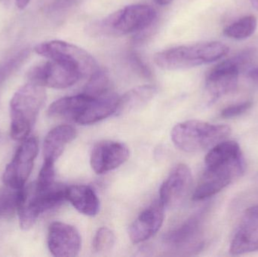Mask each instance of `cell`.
Segmentation results:
<instances>
[{
  "label": "cell",
  "instance_id": "6da1fadb",
  "mask_svg": "<svg viewBox=\"0 0 258 257\" xmlns=\"http://www.w3.org/2000/svg\"><path fill=\"white\" fill-rule=\"evenodd\" d=\"M46 98L45 87L30 81L15 92L10 101V134L13 140L27 138Z\"/></svg>",
  "mask_w": 258,
  "mask_h": 257
},
{
  "label": "cell",
  "instance_id": "7a4b0ae2",
  "mask_svg": "<svg viewBox=\"0 0 258 257\" xmlns=\"http://www.w3.org/2000/svg\"><path fill=\"white\" fill-rule=\"evenodd\" d=\"M228 52V46L221 42H200L158 52L155 54L154 62L161 69L179 70L217 61Z\"/></svg>",
  "mask_w": 258,
  "mask_h": 257
},
{
  "label": "cell",
  "instance_id": "3957f363",
  "mask_svg": "<svg viewBox=\"0 0 258 257\" xmlns=\"http://www.w3.org/2000/svg\"><path fill=\"white\" fill-rule=\"evenodd\" d=\"M156 18V12L150 6L132 5L94 23L89 26L88 31L92 36L101 37L125 36L145 30Z\"/></svg>",
  "mask_w": 258,
  "mask_h": 257
},
{
  "label": "cell",
  "instance_id": "277c9868",
  "mask_svg": "<svg viewBox=\"0 0 258 257\" xmlns=\"http://www.w3.org/2000/svg\"><path fill=\"white\" fill-rule=\"evenodd\" d=\"M228 125H214L200 120L177 124L171 131V140L176 147L186 152H198L213 147L231 134Z\"/></svg>",
  "mask_w": 258,
  "mask_h": 257
},
{
  "label": "cell",
  "instance_id": "5b68a950",
  "mask_svg": "<svg viewBox=\"0 0 258 257\" xmlns=\"http://www.w3.org/2000/svg\"><path fill=\"white\" fill-rule=\"evenodd\" d=\"M257 56L255 48H248L218 63L208 74L206 89L210 102L236 90L241 69L249 66Z\"/></svg>",
  "mask_w": 258,
  "mask_h": 257
},
{
  "label": "cell",
  "instance_id": "8992f818",
  "mask_svg": "<svg viewBox=\"0 0 258 257\" xmlns=\"http://www.w3.org/2000/svg\"><path fill=\"white\" fill-rule=\"evenodd\" d=\"M67 188L54 184L43 191L29 190L25 188L24 198L18 208L19 224L23 230L33 228L41 214L61 205L67 200Z\"/></svg>",
  "mask_w": 258,
  "mask_h": 257
},
{
  "label": "cell",
  "instance_id": "52a82bcc",
  "mask_svg": "<svg viewBox=\"0 0 258 257\" xmlns=\"http://www.w3.org/2000/svg\"><path fill=\"white\" fill-rule=\"evenodd\" d=\"M35 52L47 60H55L77 69L82 76L90 77L99 69L96 60L83 48L60 40L42 42L35 47Z\"/></svg>",
  "mask_w": 258,
  "mask_h": 257
},
{
  "label": "cell",
  "instance_id": "ba28073f",
  "mask_svg": "<svg viewBox=\"0 0 258 257\" xmlns=\"http://www.w3.org/2000/svg\"><path fill=\"white\" fill-rule=\"evenodd\" d=\"M245 169L243 156L230 162L206 167L194 191L192 199L202 201L215 196L235 180L240 178L245 172Z\"/></svg>",
  "mask_w": 258,
  "mask_h": 257
},
{
  "label": "cell",
  "instance_id": "9c48e42d",
  "mask_svg": "<svg viewBox=\"0 0 258 257\" xmlns=\"http://www.w3.org/2000/svg\"><path fill=\"white\" fill-rule=\"evenodd\" d=\"M38 153V139L35 137L25 139L17 149L12 161L5 169L3 175L4 185L14 190L24 188L33 170Z\"/></svg>",
  "mask_w": 258,
  "mask_h": 257
},
{
  "label": "cell",
  "instance_id": "30bf717a",
  "mask_svg": "<svg viewBox=\"0 0 258 257\" xmlns=\"http://www.w3.org/2000/svg\"><path fill=\"white\" fill-rule=\"evenodd\" d=\"M81 78V73L75 68L52 60L36 65L27 73L30 82L55 89L71 87Z\"/></svg>",
  "mask_w": 258,
  "mask_h": 257
},
{
  "label": "cell",
  "instance_id": "8fae6325",
  "mask_svg": "<svg viewBox=\"0 0 258 257\" xmlns=\"http://www.w3.org/2000/svg\"><path fill=\"white\" fill-rule=\"evenodd\" d=\"M192 183V173L189 167L184 164H177L162 184L159 200L165 208H177L189 194Z\"/></svg>",
  "mask_w": 258,
  "mask_h": 257
},
{
  "label": "cell",
  "instance_id": "7c38bea8",
  "mask_svg": "<svg viewBox=\"0 0 258 257\" xmlns=\"http://www.w3.org/2000/svg\"><path fill=\"white\" fill-rule=\"evenodd\" d=\"M47 244L53 256H76L81 248V237L74 226L54 222L48 228Z\"/></svg>",
  "mask_w": 258,
  "mask_h": 257
},
{
  "label": "cell",
  "instance_id": "4fadbf2b",
  "mask_svg": "<svg viewBox=\"0 0 258 257\" xmlns=\"http://www.w3.org/2000/svg\"><path fill=\"white\" fill-rule=\"evenodd\" d=\"M129 154L128 146L120 142H100L92 149L91 166L95 173L103 175L123 164L128 160Z\"/></svg>",
  "mask_w": 258,
  "mask_h": 257
},
{
  "label": "cell",
  "instance_id": "5bb4252c",
  "mask_svg": "<svg viewBox=\"0 0 258 257\" xmlns=\"http://www.w3.org/2000/svg\"><path fill=\"white\" fill-rule=\"evenodd\" d=\"M201 228L200 217H191L181 226L168 232L164 241L171 248L180 251H200L204 246Z\"/></svg>",
  "mask_w": 258,
  "mask_h": 257
},
{
  "label": "cell",
  "instance_id": "9a60e30c",
  "mask_svg": "<svg viewBox=\"0 0 258 257\" xmlns=\"http://www.w3.org/2000/svg\"><path fill=\"white\" fill-rule=\"evenodd\" d=\"M165 217V206L155 201L140 214L129 228V237L134 244H139L153 237L160 229Z\"/></svg>",
  "mask_w": 258,
  "mask_h": 257
},
{
  "label": "cell",
  "instance_id": "2e32d148",
  "mask_svg": "<svg viewBox=\"0 0 258 257\" xmlns=\"http://www.w3.org/2000/svg\"><path fill=\"white\" fill-rule=\"evenodd\" d=\"M119 101V97L112 91L97 98H92L76 122L83 125H92L107 119L116 113Z\"/></svg>",
  "mask_w": 258,
  "mask_h": 257
},
{
  "label": "cell",
  "instance_id": "e0dca14e",
  "mask_svg": "<svg viewBox=\"0 0 258 257\" xmlns=\"http://www.w3.org/2000/svg\"><path fill=\"white\" fill-rule=\"evenodd\" d=\"M77 137V131L71 125H62L49 131L43 143L44 159L56 161L68 143Z\"/></svg>",
  "mask_w": 258,
  "mask_h": 257
},
{
  "label": "cell",
  "instance_id": "ac0fdd59",
  "mask_svg": "<svg viewBox=\"0 0 258 257\" xmlns=\"http://www.w3.org/2000/svg\"><path fill=\"white\" fill-rule=\"evenodd\" d=\"M67 200L81 214L95 217L100 211V201L90 187L75 185L67 188Z\"/></svg>",
  "mask_w": 258,
  "mask_h": 257
},
{
  "label": "cell",
  "instance_id": "d6986e66",
  "mask_svg": "<svg viewBox=\"0 0 258 257\" xmlns=\"http://www.w3.org/2000/svg\"><path fill=\"white\" fill-rule=\"evenodd\" d=\"M157 92V88L153 85L138 86L131 89L123 96L119 97L116 114H128L142 110L148 105Z\"/></svg>",
  "mask_w": 258,
  "mask_h": 257
},
{
  "label": "cell",
  "instance_id": "ffe728a7",
  "mask_svg": "<svg viewBox=\"0 0 258 257\" xmlns=\"http://www.w3.org/2000/svg\"><path fill=\"white\" fill-rule=\"evenodd\" d=\"M91 98V97L83 93L60 98L49 106L48 116L52 118L70 119L76 122L77 118L86 108Z\"/></svg>",
  "mask_w": 258,
  "mask_h": 257
},
{
  "label": "cell",
  "instance_id": "44dd1931",
  "mask_svg": "<svg viewBox=\"0 0 258 257\" xmlns=\"http://www.w3.org/2000/svg\"><path fill=\"white\" fill-rule=\"evenodd\" d=\"M258 251V223L250 220L242 225L232 240L230 252L233 255Z\"/></svg>",
  "mask_w": 258,
  "mask_h": 257
},
{
  "label": "cell",
  "instance_id": "7402d4cb",
  "mask_svg": "<svg viewBox=\"0 0 258 257\" xmlns=\"http://www.w3.org/2000/svg\"><path fill=\"white\" fill-rule=\"evenodd\" d=\"M243 156L240 146L233 140L221 142L212 147L205 158L206 167H214L224 163L230 162Z\"/></svg>",
  "mask_w": 258,
  "mask_h": 257
},
{
  "label": "cell",
  "instance_id": "603a6c76",
  "mask_svg": "<svg viewBox=\"0 0 258 257\" xmlns=\"http://www.w3.org/2000/svg\"><path fill=\"white\" fill-rule=\"evenodd\" d=\"M257 18L254 15H247L227 26L224 34L230 39L242 40L250 37L257 29Z\"/></svg>",
  "mask_w": 258,
  "mask_h": 257
},
{
  "label": "cell",
  "instance_id": "cb8c5ba5",
  "mask_svg": "<svg viewBox=\"0 0 258 257\" xmlns=\"http://www.w3.org/2000/svg\"><path fill=\"white\" fill-rule=\"evenodd\" d=\"M110 91L111 86L108 74L99 68L89 77L83 94L91 98H97Z\"/></svg>",
  "mask_w": 258,
  "mask_h": 257
},
{
  "label": "cell",
  "instance_id": "d4e9b609",
  "mask_svg": "<svg viewBox=\"0 0 258 257\" xmlns=\"http://www.w3.org/2000/svg\"><path fill=\"white\" fill-rule=\"evenodd\" d=\"M54 163L55 161L51 160L44 159L43 164L39 172L37 181L34 184L35 190L37 191H43L54 185L55 184L54 183V178H55Z\"/></svg>",
  "mask_w": 258,
  "mask_h": 257
},
{
  "label": "cell",
  "instance_id": "484cf974",
  "mask_svg": "<svg viewBox=\"0 0 258 257\" xmlns=\"http://www.w3.org/2000/svg\"><path fill=\"white\" fill-rule=\"evenodd\" d=\"M116 237L111 229L101 227L97 231L93 240V247L98 253H104L113 248Z\"/></svg>",
  "mask_w": 258,
  "mask_h": 257
},
{
  "label": "cell",
  "instance_id": "4316f807",
  "mask_svg": "<svg viewBox=\"0 0 258 257\" xmlns=\"http://www.w3.org/2000/svg\"><path fill=\"white\" fill-rule=\"evenodd\" d=\"M28 56V51L23 50L16 55L14 56L12 59L8 60L1 68H0V80L4 79L5 77L12 73L23 61L25 60Z\"/></svg>",
  "mask_w": 258,
  "mask_h": 257
},
{
  "label": "cell",
  "instance_id": "83f0119b",
  "mask_svg": "<svg viewBox=\"0 0 258 257\" xmlns=\"http://www.w3.org/2000/svg\"><path fill=\"white\" fill-rule=\"evenodd\" d=\"M253 103L251 101H245L239 104H233L229 106L221 111V116L224 119H231L237 117L246 113L252 107Z\"/></svg>",
  "mask_w": 258,
  "mask_h": 257
},
{
  "label": "cell",
  "instance_id": "f1b7e54d",
  "mask_svg": "<svg viewBox=\"0 0 258 257\" xmlns=\"http://www.w3.org/2000/svg\"><path fill=\"white\" fill-rule=\"evenodd\" d=\"M130 60L133 67H135L139 73L142 74V75L147 78H150L151 76V72L149 70L147 66L143 63L139 56L137 55L135 53H132L130 56Z\"/></svg>",
  "mask_w": 258,
  "mask_h": 257
},
{
  "label": "cell",
  "instance_id": "f546056e",
  "mask_svg": "<svg viewBox=\"0 0 258 257\" xmlns=\"http://www.w3.org/2000/svg\"><path fill=\"white\" fill-rule=\"evenodd\" d=\"M77 0H53L50 3L48 10L51 12H57V11L63 10L68 9L75 4Z\"/></svg>",
  "mask_w": 258,
  "mask_h": 257
},
{
  "label": "cell",
  "instance_id": "4dcf8cb0",
  "mask_svg": "<svg viewBox=\"0 0 258 257\" xmlns=\"http://www.w3.org/2000/svg\"><path fill=\"white\" fill-rule=\"evenodd\" d=\"M245 216L248 220L258 223V205L248 208L245 211Z\"/></svg>",
  "mask_w": 258,
  "mask_h": 257
},
{
  "label": "cell",
  "instance_id": "1f68e13d",
  "mask_svg": "<svg viewBox=\"0 0 258 257\" xmlns=\"http://www.w3.org/2000/svg\"><path fill=\"white\" fill-rule=\"evenodd\" d=\"M247 76L253 84L258 86V66L250 68L247 72Z\"/></svg>",
  "mask_w": 258,
  "mask_h": 257
},
{
  "label": "cell",
  "instance_id": "d6a6232c",
  "mask_svg": "<svg viewBox=\"0 0 258 257\" xmlns=\"http://www.w3.org/2000/svg\"><path fill=\"white\" fill-rule=\"evenodd\" d=\"M31 0H15V5L19 9H24L28 6Z\"/></svg>",
  "mask_w": 258,
  "mask_h": 257
},
{
  "label": "cell",
  "instance_id": "836d02e7",
  "mask_svg": "<svg viewBox=\"0 0 258 257\" xmlns=\"http://www.w3.org/2000/svg\"><path fill=\"white\" fill-rule=\"evenodd\" d=\"M172 0H155L157 4L161 5V6H165V5L171 3Z\"/></svg>",
  "mask_w": 258,
  "mask_h": 257
},
{
  "label": "cell",
  "instance_id": "e575fe53",
  "mask_svg": "<svg viewBox=\"0 0 258 257\" xmlns=\"http://www.w3.org/2000/svg\"><path fill=\"white\" fill-rule=\"evenodd\" d=\"M252 6L258 11V0H250Z\"/></svg>",
  "mask_w": 258,
  "mask_h": 257
},
{
  "label": "cell",
  "instance_id": "d590c367",
  "mask_svg": "<svg viewBox=\"0 0 258 257\" xmlns=\"http://www.w3.org/2000/svg\"><path fill=\"white\" fill-rule=\"evenodd\" d=\"M12 0H0V3H3V4H9L12 2Z\"/></svg>",
  "mask_w": 258,
  "mask_h": 257
},
{
  "label": "cell",
  "instance_id": "8d00e7d4",
  "mask_svg": "<svg viewBox=\"0 0 258 257\" xmlns=\"http://www.w3.org/2000/svg\"><path fill=\"white\" fill-rule=\"evenodd\" d=\"M256 179H257V181H258V174H257V176H256Z\"/></svg>",
  "mask_w": 258,
  "mask_h": 257
}]
</instances>
